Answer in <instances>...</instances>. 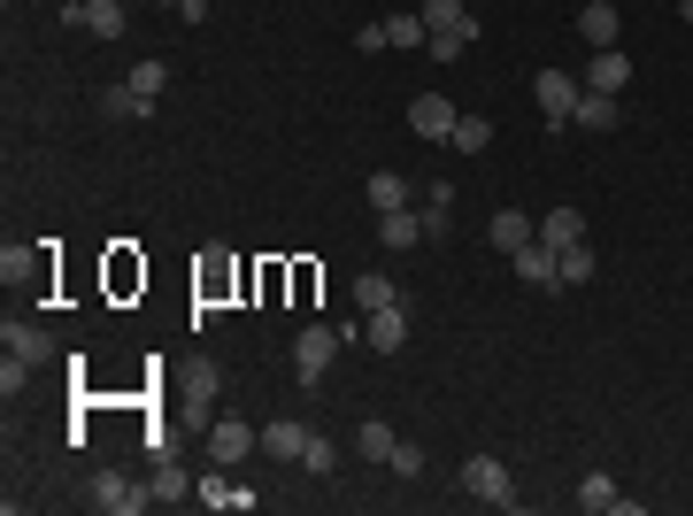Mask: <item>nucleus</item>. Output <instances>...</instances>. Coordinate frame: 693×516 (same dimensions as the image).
<instances>
[{"label": "nucleus", "instance_id": "obj_1", "mask_svg": "<svg viewBox=\"0 0 693 516\" xmlns=\"http://www.w3.org/2000/svg\"><path fill=\"white\" fill-rule=\"evenodd\" d=\"M85 502H93V509H108V516H139L147 502H155V494H147V486H132L124 471H93V486H85Z\"/></svg>", "mask_w": 693, "mask_h": 516}, {"label": "nucleus", "instance_id": "obj_2", "mask_svg": "<svg viewBox=\"0 0 693 516\" xmlns=\"http://www.w3.org/2000/svg\"><path fill=\"white\" fill-rule=\"evenodd\" d=\"M531 93H539V116H547L555 132H570V109H578V93H586V85H578L570 70H539V78H531Z\"/></svg>", "mask_w": 693, "mask_h": 516}, {"label": "nucleus", "instance_id": "obj_3", "mask_svg": "<svg viewBox=\"0 0 693 516\" xmlns=\"http://www.w3.org/2000/svg\"><path fill=\"white\" fill-rule=\"evenodd\" d=\"M255 447H262V432H255V424H239V416H216V424H208V463H216V471L247 463Z\"/></svg>", "mask_w": 693, "mask_h": 516}, {"label": "nucleus", "instance_id": "obj_4", "mask_svg": "<svg viewBox=\"0 0 693 516\" xmlns=\"http://www.w3.org/2000/svg\"><path fill=\"white\" fill-rule=\"evenodd\" d=\"M463 494H470V502H486V509H517L509 471H501L494 455H470V463H463Z\"/></svg>", "mask_w": 693, "mask_h": 516}, {"label": "nucleus", "instance_id": "obj_5", "mask_svg": "<svg viewBox=\"0 0 693 516\" xmlns=\"http://www.w3.org/2000/svg\"><path fill=\"white\" fill-rule=\"evenodd\" d=\"M340 332H324V324H309L301 340H293V370H301V385H324V370H332V354H340Z\"/></svg>", "mask_w": 693, "mask_h": 516}, {"label": "nucleus", "instance_id": "obj_6", "mask_svg": "<svg viewBox=\"0 0 693 516\" xmlns=\"http://www.w3.org/2000/svg\"><path fill=\"white\" fill-rule=\"evenodd\" d=\"M62 16H70V23H85L93 39H124V23H132V16H124V0H70Z\"/></svg>", "mask_w": 693, "mask_h": 516}, {"label": "nucleus", "instance_id": "obj_7", "mask_svg": "<svg viewBox=\"0 0 693 516\" xmlns=\"http://www.w3.org/2000/svg\"><path fill=\"white\" fill-rule=\"evenodd\" d=\"M408 132H416V140H447V132H455L447 93H416V101H408Z\"/></svg>", "mask_w": 693, "mask_h": 516}, {"label": "nucleus", "instance_id": "obj_8", "mask_svg": "<svg viewBox=\"0 0 693 516\" xmlns=\"http://www.w3.org/2000/svg\"><path fill=\"white\" fill-rule=\"evenodd\" d=\"M509 262H517L524 286H562V262H555V247H547V239H524Z\"/></svg>", "mask_w": 693, "mask_h": 516}, {"label": "nucleus", "instance_id": "obj_9", "mask_svg": "<svg viewBox=\"0 0 693 516\" xmlns=\"http://www.w3.org/2000/svg\"><path fill=\"white\" fill-rule=\"evenodd\" d=\"M624 85H632V62H624L617 47H601V54L586 62V93H617V101H624Z\"/></svg>", "mask_w": 693, "mask_h": 516}, {"label": "nucleus", "instance_id": "obj_10", "mask_svg": "<svg viewBox=\"0 0 693 516\" xmlns=\"http://www.w3.org/2000/svg\"><path fill=\"white\" fill-rule=\"evenodd\" d=\"M301 447H309V424H301V416L262 424V455H270V463H301Z\"/></svg>", "mask_w": 693, "mask_h": 516}, {"label": "nucleus", "instance_id": "obj_11", "mask_svg": "<svg viewBox=\"0 0 693 516\" xmlns=\"http://www.w3.org/2000/svg\"><path fill=\"white\" fill-rule=\"evenodd\" d=\"M570 124H578V132H617V124H624V109H617V93H578Z\"/></svg>", "mask_w": 693, "mask_h": 516}, {"label": "nucleus", "instance_id": "obj_12", "mask_svg": "<svg viewBox=\"0 0 693 516\" xmlns=\"http://www.w3.org/2000/svg\"><path fill=\"white\" fill-rule=\"evenodd\" d=\"M362 340L377 347V354H401L408 347V317L401 309H377V317H362Z\"/></svg>", "mask_w": 693, "mask_h": 516}, {"label": "nucleus", "instance_id": "obj_13", "mask_svg": "<svg viewBox=\"0 0 693 516\" xmlns=\"http://www.w3.org/2000/svg\"><path fill=\"white\" fill-rule=\"evenodd\" d=\"M578 31H586V47L601 54V47H617V0H586L578 8Z\"/></svg>", "mask_w": 693, "mask_h": 516}, {"label": "nucleus", "instance_id": "obj_14", "mask_svg": "<svg viewBox=\"0 0 693 516\" xmlns=\"http://www.w3.org/2000/svg\"><path fill=\"white\" fill-rule=\"evenodd\" d=\"M377 239L385 247H424V208H385L377 216Z\"/></svg>", "mask_w": 693, "mask_h": 516}, {"label": "nucleus", "instance_id": "obj_15", "mask_svg": "<svg viewBox=\"0 0 693 516\" xmlns=\"http://www.w3.org/2000/svg\"><path fill=\"white\" fill-rule=\"evenodd\" d=\"M486 239H494V247H501V255H517L524 239H539V224H531V216H524V208H501V216H494V224H486Z\"/></svg>", "mask_w": 693, "mask_h": 516}, {"label": "nucleus", "instance_id": "obj_16", "mask_svg": "<svg viewBox=\"0 0 693 516\" xmlns=\"http://www.w3.org/2000/svg\"><path fill=\"white\" fill-rule=\"evenodd\" d=\"M354 309H362V317L401 309V286H393V278H377V270H362V278H354Z\"/></svg>", "mask_w": 693, "mask_h": 516}, {"label": "nucleus", "instance_id": "obj_17", "mask_svg": "<svg viewBox=\"0 0 693 516\" xmlns=\"http://www.w3.org/2000/svg\"><path fill=\"white\" fill-rule=\"evenodd\" d=\"M0 347H8V354H15V362H46V332H39V324H15V317H8V324H0Z\"/></svg>", "mask_w": 693, "mask_h": 516}, {"label": "nucleus", "instance_id": "obj_18", "mask_svg": "<svg viewBox=\"0 0 693 516\" xmlns=\"http://www.w3.org/2000/svg\"><path fill=\"white\" fill-rule=\"evenodd\" d=\"M147 494H155V502H185V494H193V478H185V463H177V455H155Z\"/></svg>", "mask_w": 693, "mask_h": 516}, {"label": "nucleus", "instance_id": "obj_19", "mask_svg": "<svg viewBox=\"0 0 693 516\" xmlns=\"http://www.w3.org/2000/svg\"><path fill=\"white\" fill-rule=\"evenodd\" d=\"M539 239H547V247H570V239H586V216H578L570 200L547 208V216H539Z\"/></svg>", "mask_w": 693, "mask_h": 516}, {"label": "nucleus", "instance_id": "obj_20", "mask_svg": "<svg viewBox=\"0 0 693 516\" xmlns=\"http://www.w3.org/2000/svg\"><path fill=\"white\" fill-rule=\"evenodd\" d=\"M416 16H424L432 31H470V39H478V23H470V8H463V0H416Z\"/></svg>", "mask_w": 693, "mask_h": 516}, {"label": "nucleus", "instance_id": "obj_21", "mask_svg": "<svg viewBox=\"0 0 693 516\" xmlns=\"http://www.w3.org/2000/svg\"><path fill=\"white\" fill-rule=\"evenodd\" d=\"M447 147H455V155H486V147H494V124H486V116H455Z\"/></svg>", "mask_w": 693, "mask_h": 516}, {"label": "nucleus", "instance_id": "obj_22", "mask_svg": "<svg viewBox=\"0 0 693 516\" xmlns=\"http://www.w3.org/2000/svg\"><path fill=\"white\" fill-rule=\"evenodd\" d=\"M393 447H401L393 424H362V432H354V455H362V463H393Z\"/></svg>", "mask_w": 693, "mask_h": 516}, {"label": "nucleus", "instance_id": "obj_23", "mask_svg": "<svg viewBox=\"0 0 693 516\" xmlns=\"http://www.w3.org/2000/svg\"><path fill=\"white\" fill-rule=\"evenodd\" d=\"M432 39V23L416 16V8H401V16H385V47H424Z\"/></svg>", "mask_w": 693, "mask_h": 516}, {"label": "nucleus", "instance_id": "obj_24", "mask_svg": "<svg viewBox=\"0 0 693 516\" xmlns=\"http://www.w3.org/2000/svg\"><path fill=\"white\" fill-rule=\"evenodd\" d=\"M362 193H370V208H377V216H385V208H408V177H393V171H377Z\"/></svg>", "mask_w": 693, "mask_h": 516}, {"label": "nucleus", "instance_id": "obj_25", "mask_svg": "<svg viewBox=\"0 0 693 516\" xmlns=\"http://www.w3.org/2000/svg\"><path fill=\"white\" fill-rule=\"evenodd\" d=\"M555 262H562V286H586V278H593V247H586V239L555 247Z\"/></svg>", "mask_w": 693, "mask_h": 516}, {"label": "nucleus", "instance_id": "obj_26", "mask_svg": "<svg viewBox=\"0 0 693 516\" xmlns=\"http://www.w3.org/2000/svg\"><path fill=\"white\" fill-rule=\"evenodd\" d=\"M163 85H170V62H139V70H132V93H139L147 109L163 101Z\"/></svg>", "mask_w": 693, "mask_h": 516}, {"label": "nucleus", "instance_id": "obj_27", "mask_svg": "<svg viewBox=\"0 0 693 516\" xmlns=\"http://www.w3.org/2000/svg\"><path fill=\"white\" fill-rule=\"evenodd\" d=\"M617 502H624V494H617V486H609V478H601V471H593V478H586V486H578V509H617Z\"/></svg>", "mask_w": 693, "mask_h": 516}, {"label": "nucleus", "instance_id": "obj_28", "mask_svg": "<svg viewBox=\"0 0 693 516\" xmlns=\"http://www.w3.org/2000/svg\"><path fill=\"white\" fill-rule=\"evenodd\" d=\"M101 116H147V101H139L132 85H108V93H101Z\"/></svg>", "mask_w": 693, "mask_h": 516}, {"label": "nucleus", "instance_id": "obj_29", "mask_svg": "<svg viewBox=\"0 0 693 516\" xmlns=\"http://www.w3.org/2000/svg\"><path fill=\"white\" fill-rule=\"evenodd\" d=\"M463 47H470V31H432V39H424V54H432V62H455Z\"/></svg>", "mask_w": 693, "mask_h": 516}, {"label": "nucleus", "instance_id": "obj_30", "mask_svg": "<svg viewBox=\"0 0 693 516\" xmlns=\"http://www.w3.org/2000/svg\"><path fill=\"white\" fill-rule=\"evenodd\" d=\"M385 471H393V478H424V447H416V440H401V447H393V463H385Z\"/></svg>", "mask_w": 693, "mask_h": 516}, {"label": "nucleus", "instance_id": "obj_31", "mask_svg": "<svg viewBox=\"0 0 693 516\" xmlns=\"http://www.w3.org/2000/svg\"><path fill=\"white\" fill-rule=\"evenodd\" d=\"M301 463H309V471H324V478H332V463H340V447H332V440H317V432H309V447H301Z\"/></svg>", "mask_w": 693, "mask_h": 516}, {"label": "nucleus", "instance_id": "obj_32", "mask_svg": "<svg viewBox=\"0 0 693 516\" xmlns=\"http://www.w3.org/2000/svg\"><path fill=\"white\" fill-rule=\"evenodd\" d=\"M679 16H686V23H693V0H679Z\"/></svg>", "mask_w": 693, "mask_h": 516}, {"label": "nucleus", "instance_id": "obj_33", "mask_svg": "<svg viewBox=\"0 0 693 516\" xmlns=\"http://www.w3.org/2000/svg\"><path fill=\"white\" fill-rule=\"evenodd\" d=\"M163 8H185V0H163Z\"/></svg>", "mask_w": 693, "mask_h": 516}]
</instances>
